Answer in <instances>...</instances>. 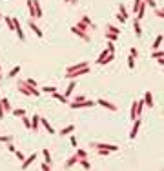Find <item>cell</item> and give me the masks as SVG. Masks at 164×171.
<instances>
[{"label": "cell", "mask_w": 164, "mask_h": 171, "mask_svg": "<svg viewBox=\"0 0 164 171\" xmlns=\"http://www.w3.org/2000/svg\"><path fill=\"white\" fill-rule=\"evenodd\" d=\"M17 87H18V91H20V93H22V95H27V97H38V95H40V89H37V87L29 86L26 80H20L18 84H17Z\"/></svg>", "instance_id": "cell-1"}, {"label": "cell", "mask_w": 164, "mask_h": 171, "mask_svg": "<svg viewBox=\"0 0 164 171\" xmlns=\"http://www.w3.org/2000/svg\"><path fill=\"white\" fill-rule=\"evenodd\" d=\"M86 73H90V66H84V67H80V69H77V71H71V73H64V77L73 80V78L80 77V75H86Z\"/></svg>", "instance_id": "cell-2"}, {"label": "cell", "mask_w": 164, "mask_h": 171, "mask_svg": "<svg viewBox=\"0 0 164 171\" xmlns=\"http://www.w3.org/2000/svg\"><path fill=\"white\" fill-rule=\"evenodd\" d=\"M91 146L95 149H106V151H109V153H113V151H117V149H119V146H113V144H99V142H91Z\"/></svg>", "instance_id": "cell-3"}, {"label": "cell", "mask_w": 164, "mask_h": 171, "mask_svg": "<svg viewBox=\"0 0 164 171\" xmlns=\"http://www.w3.org/2000/svg\"><path fill=\"white\" fill-rule=\"evenodd\" d=\"M97 102L91 100H82V102H71V109H80V107H93Z\"/></svg>", "instance_id": "cell-4"}, {"label": "cell", "mask_w": 164, "mask_h": 171, "mask_svg": "<svg viewBox=\"0 0 164 171\" xmlns=\"http://www.w3.org/2000/svg\"><path fill=\"white\" fill-rule=\"evenodd\" d=\"M71 31L75 33V35H79V37H80L82 40H84V42H90V35H88L86 31H82V29H79L77 26H73V27H71Z\"/></svg>", "instance_id": "cell-5"}, {"label": "cell", "mask_w": 164, "mask_h": 171, "mask_svg": "<svg viewBox=\"0 0 164 171\" xmlns=\"http://www.w3.org/2000/svg\"><path fill=\"white\" fill-rule=\"evenodd\" d=\"M97 104H100L102 107L109 109V111H117V106L111 104V102H108V100H104V98H99V100H97Z\"/></svg>", "instance_id": "cell-6"}, {"label": "cell", "mask_w": 164, "mask_h": 171, "mask_svg": "<svg viewBox=\"0 0 164 171\" xmlns=\"http://www.w3.org/2000/svg\"><path fill=\"white\" fill-rule=\"evenodd\" d=\"M35 160H37V153H33V155L27 156V159H24V162H22V166H20V168H22V169H27V168H29Z\"/></svg>", "instance_id": "cell-7"}, {"label": "cell", "mask_w": 164, "mask_h": 171, "mask_svg": "<svg viewBox=\"0 0 164 171\" xmlns=\"http://www.w3.org/2000/svg\"><path fill=\"white\" fill-rule=\"evenodd\" d=\"M139 127H140V118H135L133 120V127H131V133H129V138H135L137 136V131H139Z\"/></svg>", "instance_id": "cell-8"}, {"label": "cell", "mask_w": 164, "mask_h": 171, "mask_svg": "<svg viewBox=\"0 0 164 171\" xmlns=\"http://www.w3.org/2000/svg\"><path fill=\"white\" fill-rule=\"evenodd\" d=\"M119 15H117V20H120V22H126V20H128V11H126V8H124V6H119Z\"/></svg>", "instance_id": "cell-9"}, {"label": "cell", "mask_w": 164, "mask_h": 171, "mask_svg": "<svg viewBox=\"0 0 164 171\" xmlns=\"http://www.w3.org/2000/svg\"><path fill=\"white\" fill-rule=\"evenodd\" d=\"M38 127H40V117L38 115H33V118H31V131H38Z\"/></svg>", "instance_id": "cell-10"}, {"label": "cell", "mask_w": 164, "mask_h": 171, "mask_svg": "<svg viewBox=\"0 0 164 171\" xmlns=\"http://www.w3.org/2000/svg\"><path fill=\"white\" fill-rule=\"evenodd\" d=\"M40 124H42V127H44V129H46V131L49 133V135H55V133H57V131L53 129V126H51V124H49V122H47L46 118H40Z\"/></svg>", "instance_id": "cell-11"}, {"label": "cell", "mask_w": 164, "mask_h": 171, "mask_svg": "<svg viewBox=\"0 0 164 171\" xmlns=\"http://www.w3.org/2000/svg\"><path fill=\"white\" fill-rule=\"evenodd\" d=\"M29 27H31V29H33V33H35L37 37H40V38L44 37V33H42V29H40V27H38V26H37L35 22H33V20H29Z\"/></svg>", "instance_id": "cell-12"}, {"label": "cell", "mask_w": 164, "mask_h": 171, "mask_svg": "<svg viewBox=\"0 0 164 171\" xmlns=\"http://www.w3.org/2000/svg\"><path fill=\"white\" fill-rule=\"evenodd\" d=\"M51 95H53V98H55V100L62 102V104H67V97H66V95H60L58 91H55V93H51Z\"/></svg>", "instance_id": "cell-13"}, {"label": "cell", "mask_w": 164, "mask_h": 171, "mask_svg": "<svg viewBox=\"0 0 164 171\" xmlns=\"http://www.w3.org/2000/svg\"><path fill=\"white\" fill-rule=\"evenodd\" d=\"M144 104L148 107H153V97H151V93H149V91L144 93Z\"/></svg>", "instance_id": "cell-14"}, {"label": "cell", "mask_w": 164, "mask_h": 171, "mask_svg": "<svg viewBox=\"0 0 164 171\" xmlns=\"http://www.w3.org/2000/svg\"><path fill=\"white\" fill-rule=\"evenodd\" d=\"M73 129H75V126H73V124H69V126L62 127L58 133H60V136H66V135H71V131H73Z\"/></svg>", "instance_id": "cell-15"}, {"label": "cell", "mask_w": 164, "mask_h": 171, "mask_svg": "<svg viewBox=\"0 0 164 171\" xmlns=\"http://www.w3.org/2000/svg\"><path fill=\"white\" fill-rule=\"evenodd\" d=\"M79 162V156L77 155H73V156H69V159H67V162L64 164V168L67 169V168H71V166H75V164Z\"/></svg>", "instance_id": "cell-16"}, {"label": "cell", "mask_w": 164, "mask_h": 171, "mask_svg": "<svg viewBox=\"0 0 164 171\" xmlns=\"http://www.w3.org/2000/svg\"><path fill=\"white\" fill-rule=\"evenodd\" d=\"M0 104H2V107H4V111L6 113H11V104H9V100L8 98H0Z\"/></svg>", "instance_id": "cell-17"}, {"label": "cell", "mask_w": 164, "mask_h": 171, "mask_svg": "<svg viewBox=\"0 0 164 171\" xmlns=\"http://www.w3.org/2000/svg\"><path fill=\"white\" fill-rule=\"evenodd\" d=\"M33 6H35V18H40L42 17V8H40L38 0H33Z\"/></svg>", "instance_id": "cell-18"}, {"label": "cell", "mask_w": 164, "mask_h": 171, "mask_svg": "<svg viewBox=\"0 0 164 171\" xmlns=\"http://www.w3.org/2000/svg\"><path fill=\"white\" fill-rule=\"evenodd\" d=\"M84 66H90V64H86V62H82V64H75V66H69V67H66V73H71V71H77V69H80V67H84Z\"/></svg>", "instance_id": "cell-19"}, {"label": "cell", "mask_w": 164, "mask_h": 171, "mask_svg": "<svg viewBox=\"0 0 164 171\" xmlns=\"http://www.w3.org/2000/svg\"><path fill=\"white\" fill-rule=\"evenodd\" d=\"M75 87H77V82H75V78H73V80L69 82V86H67V89H66V93H64V95H66V97H69V95L73 93Z\"/></svg>", "instance_id": "cell-20"}, {"label": "cell", "mask_w": 164, "mask_h": 171, "mask_svg": "<svg viewBox=\"0 0 164 171\" xmlns=\"http://www.w3.org/2000/svg\"><path fill=\"white\" fill-rule=\"evenodd\" d=\"M133 29H135V35H137V37H140V35H142L140 24H139V20H137V18H135V22H133Z\"/></svg>", "instance_id": "cell-21"}, {"label": "cell", "mask_w": 164, "mask_h": 171, "mask_svg": "<svg viewBox=\"0 0 164 171\" xmlns=\"http://www.w3.org/2000/svg\"><path fill=\"white\" fill-rule=\"evenodd\" d=\"M11 115H13V117H24V115H26V109H11Z\"/></svg>", "instance_id": "cell-22"}, {"label": "cell", "mask_w": 164, "mask_h": 171, "mask_svg": "<svg viewBox=\"0 0 164 171\" xmlns=\"http://www.w3.org/2000/svg\"><path fill=\"white\" fill-rule=\"evenodd\" d=\"M161 44H162V35H159V37L155 38V42L151 44V49H159V47H161Z\"/></svg>", "instance_id": "cell-23"}, {"label": "cell", "mask_w": 164, "mask_h": 171, "mask_svg": "<svg viewBox=\"0 0 164 171\" xmlns=\"http://www.w3.org/2000/svg\"><path fill=\"white\" fill-rule=\"evenodd\" d=\"M18 73H20V66H15V67H13V69L8 73V77H9V78H13V77H17Z\"/></svg>", "instance_id": "cell-24"}, {"label": "cell", "mask_w": 164, "mask_h": 171, "mask_svg": "<svg viewBox=\"0 0 164 171\" xmlns=\"http://www.w3.org/2000/svg\"><path fill=\"white\" fill-rule=\"evenodd\" d=\"M40 91H42V93H55V91H57V87H55V86H46V87H40Z\"/></svg>", "instance_id": "cell-25"}, {"label": "cell", "mask_w": 164, "mask_h": 171, "mask_svg": "<svg viewBox=\"0 0 164 171\" xmlns=\"http://www.w3.org/2000/svg\"><path fill=\"white\" fill-rule=\"evenodd\" d=\"M142 107H144V100H139V102H137V117H140Z\"/></svg>", "instance_id": "cell-26"}, {"label": "cell", "mask_w": 164, "mask_h": 171, "mask_svg": "<svg viewBox=\"0 0 164 171\" xmlns=\"http://www.w3.org/2000/svg\"><path fill=\"white\" fill-rule=\"evenodd\" d=\"M27 8H29V15L35 18V6H33V0H27Z\"/></svg>", "instance_id": "cell-27"}, {"label": "cell", "mask_w": 164, "mask_h": 171, "mask_svg": "<svg viewBox=\"0 0 164 171\" xmlns=\"http://www.w3.org/2000/svg\"><path fill=\"white\" fill-rule=\"evenodd\" d=\"M2 18L6 20V26H8L9 29H15V26H13V18H9L8 15H6V17H2Z\"/></svg>", "instance_id": "cell-28"}, {"label": "cell", "mask_w": 164, "mask_h": 171, "mask_svg": "<svg viewBox=\"0 0 164 171\" xmlns=\"http://www.w3.org/2000/svg\"><path fill=\"white\" fill-rule=\"evenodd\" d=\"M79 164H80V166H82V168H84V169H90V168H91V164H90V162H88L86 159H79Z\"/></svg>", "instance_id": "cell-29"}, {"label": "cell", "mask_w": 164, "mask_h": 171, "mask_svg": "<svg viewBox=\"0 0 164 171\" xmlns=\"http://www.w3.org/2000/svg\"><path fill=\"white\" fill-rule=\"evenodd\" d=\"M106 38L109 40V42H115V40L119 38V35H115V33H108V31H106Z\"/></svg>", "instance_id": "cell-30"}, {"label": "cell", "mask_w": 164, "mask_h": 171, "mask_svg": "<svg viewBox=\"0 0 164 171\" xmlns=\"http://www.w3.org/2000/svg\"><path fill=\"white\" fill-rule=\"evenodd\" d=\"M42 155H44L46 162H47V164H51V153H49V149H44V151H42Z\"/></svg>", "instance_id": "cell-31"}, {"label": "cell", "mask_w": 164, "mask_h": 171, "mask_svg": "<svg viewBox=\"0 0 164 171\" xmlns=\"http://www.w3.org/2000/svg\"><path fill=\"white\" fill-rule=\"evenodd\" d=\"M75 155H77L79 159H86V156H88V153L84 151V149H77V153H75Z\"/></svg>", "instance_id": "cell-32"}, {"label": "cell", "mask_w": 164, "mask_h": 171, "mask_svg": "<svg viewBox=\"0 0 164 171\" xmlns=\"http://www.w3.org/2000/svg\"><path fill=\"white\" fill-rule=\"evenodd\" d=\"M20 118H22V122H24V126H26L27 129H31V120H29V118H27V117H20Z\"/></svg>", "instance_id": "cell-33"}, {"label": "cell", "mask_w": 164, "mask_h": 171, "mask_svg": "<svg viewBox=\"0 0 164 171\" xmlns=\"http://www.w3.org/2000/svg\"><path fill=\"white\" fill-rule=\"evenodd\" d=\"M108 33H115V35H119L120 29H119V27H115V26H109L108 27Z\"/></svg>", "instance_id": "cell-34"}, {"label": "cell", "mask_w": 164, "mask_h": 171, "mask_svg": "<svg viewBox=\"0 0 164 171\" xmlns=\"http://www.w3.org/2000/svg\"><path fill=\"white\" fill-rule=\"evenodd\" d=\"M128 67H129V69H133V67H135V58L133 57H128Z\"/></svg>", "instance_id": "cell-35"}, {"label": "cell", "mask_w": 164, "mask_h": 171, "mask_svg": "<svg viewBox=\"0 0 164 171\" xmlns=\"http://www.w3.org/2000/svg\"><path fill=\"white\" fill-rule=\"evenodd\" d=\"M129 57H133V58L139 57V51H137V47H131V49H129Z\"/></svg>", "instance_id": "cell-36"}, {"label": "cell", "mask_w": 164, "mask_h": 171, "mask_svg": "<svg viewBox=\"0 0 164 171\" xmlns=\"http://www.w3.org/2000/svg\"><path fill=\"white\" fill-rule=\"evenodd\" d=\"M144 4H146V6H149V8H153V9L157 8V4H155V0H144Z\"/></svg>", "instance_id": "cell-37"}, {"label": "cell", "mask_w": 164, "mask_h": 171, "mask_svg": "<svg viewBox=\"0 0 164 171\" xmlns=\"http://www.w3.org/2000/svg\"><path fill=\"white\" fill-rule=\"evenodd\" d=\"M40 169H42V171H49V169H51V164H47V162H44L42 166H40Z\"/></svg>", "instance_id": "cell-38"}, {"label": "cell", "mask_w": 164, "mask_h": 171, "mask_svg": "<svg viewBox=\"0 0 164 171\" xmlns=\"http://www.w3.org/2000/svg\"><path fill=\"white\" fill-rule=\"evenodd\" d=\"M0 142H13V136H0Z\"/></svg>", "instance_id": "cell-39"}, {"label": "cell", "mask_w": 164, "mask_h": 171, "mask_svg": "<svg viewBox=\"0 0 164 171\" xmlns=\"http://www.w3.org/2000/svg\"><path fill=\"white\" fill-rule=\"evenodd\" d=\"M151 57H153V58H162V51H153Z\"/></svg>", "instance_id": "cell-40"}, {"label": "cell", "mask_w": 164, "mask_h": 171, "mask_svg": "<svg viewBox=\"0 0 164 171\" xmlns=\"http://www.w3.org/2000/svg\"><path fill=\"white\" fill-rule=\"evenodd\" d=\"M108 51H109V53L115 51V46H113V42H109V40H108Z\"/></svg>", "instance_id": "cell-41"}, {"label": "cell", "mask_w": 164, "mask_h": 171, "mask_svg": "<svg viewBox=\"0 0 164 171\" xmlns=\"http://www.w3.org/2000/svg\"><path fill=\"white\" fill-rule=\"evenodd\" d=\"M26 82H27V84H29V86H33V87H37V80H33V78H27Z\"/></svg>", "instance_id": "cell-42"}, {"label": "cell", "mask_w": 164, "mask_h": 171, "mask_svg": "<svg viewBox=\"0 0 164 171\" xmlns=\"http://www.w3.org/2000/svg\"><path fill=\"white\" fill-rule=\"evenodd\" d=\"M15 153H17V159H18V160H24V159H26L24 153H20V151H15Z\"/></svg>", "instance_id": "cell-43"}, {"label": "cell", "mask_w": 164, "mask_h": 171, "mask_svg": "<svg viewBox=\"0 0 164 171\" xmlns=\"http://www.w3.org/2000/svg\"><path fill=\"white\" fill-rule=\"evenodd\" d=\"M108 53H109L108 49H106V51H102V53H100V58H97V60H102V58H106V57H108Z\"/></svg>", "instance_id": "cell-44"}, {"label": "cell", "mask_w": 164, "mask_h": 171, "mask_svg": "<svg viewBox=\"0 0 164 171\" xmlns=\"http://www.w3.org/2000/svg\"><path fill=\"white\" fill-rule=\"evenodd\" d=\"M8 149H9V151H11V153H15V151H17V147H15V146H13V144H11V142H9V146H8Z\"/></svg>", "instance_id": "cell-45"}, {"label": "cell", "mask_w": 164, "mask_h": 171, "mask_svg": "<svg viewBox=\"0 0 164 171\" xmlns=\"http://www.w3.org/2000/svg\"><path fill=\"white\" fill-rule=\"evenodd\" d=\"M82 100H86L84 95H80V97H75V102H82Z\"/></svg>", "instance_id": "cell-46"}, {"label": "cell", "mask_w": 164, "mask_h": 171, "mask_svg": "<svg viewBox=\"0 0 164 171\" xmlns=\"http://www.w3.org/2000/svg\"><path fill=\"white\" fill-rule=\"evenodd\" d=\"M69 142H71V146H75V147H77V138H75V136H71V138H69Z\"/></svg>", "instance_id": "cell-47"}, {"label": "cell", "mask_w": 164, "mask_h": 171, "mask_svg": "<svg viewBox=\"0 0 164 171\" xmlns=\"http://www.w3.org/2000/svg\"><path fill=\"white\" fill-rule=\"evenodd\" d=\"M6 117V113H4V107H2V104H0V118H4Z\"/></svg>", "instance_id": "cell-48"}, {"label": "cell", "mask_w": 164, "mask_h": 171, "mask_svg": "<svg viewBox=\"0 0 164 171\" xmlns=\"http://www.w3.org/2000/svg\"><path fill=\"white\" fill-rule=\"evenodd\" d=\"M64 2H71V0H64Z\"/></svg>", "instance_id": "cell-49"}, {"label": "cell", "mask_w": 164, "mask_h": 171, "mask_svg": "<svg viewBox=\"0 0 164 171\" xmlns=\"http://www.w3.org/2000/svg\"><path fill=\"white\" fill-rule=\"evenodd\" d=\"M0 78H2V71H0Z\"/></svg>", "instance_id": "cell-50"}, {"label": "cell", "mask_w": 164, "mask_h": 171, "mask_svg": "<svg viewBox=\"0 0 164 171\" xmlns=\"http://www.w3.org/2000/svg\"><path fill=\"white\" fill-rule=\"evenodd\" d=\"M0 18H2V15H0Z\"/></svg>", "instance_id": "cell-51"}]
</instances>
